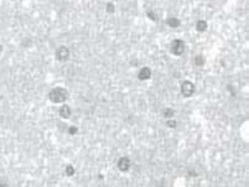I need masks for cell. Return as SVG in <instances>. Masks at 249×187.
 <instances>
[{"label":"cell","mask_w":249,"mask_h":187,"mask_svg":"<svg viewBox=\"0 0 249 187\" xmlns=\"http://www.w3.org/2000/svg\"><path fill=\"white\" fill-rule=\"evenodd\" d=\"M67 97H68L67 91L65 89V88H61V87L53 88L48 94L50 100L53 102V103H63V102L67 99Z\"/></svg>","instance_id":"1"},{"label":"cell","mask_w":249,"mask_h":187,"mask_svg":"<svg viewBox=\"0 0 249 187\" xmlns=\"http://www.w3.org/2000/svg\"><path fill=\"white\" fill-rule=\"evenodd\" d=\"M170 48H171V52L174 55H182L183 51H185V44L182 40H174L171 42V46H170Z\"/></svg>","instance_id":"2"},{"label":"cell","mask_w":249,"mask_h":187,"mask_svg":"<svg viewBox=\"0 0 249 187\" xmlns=\"http://www.w3.org/2000/svg\"><path fill=\"white\" fill-rule=\"evenodd\" d=\"M181 93H182L185 97H191L192 94L195 93V86H193V83H192V82H188V81L183 82L182 86H181Z\"/></svg>","instance_id":"3"},{"label":"cell","mask_w":249,"mask_h":187,"mask_svg":"<svg viewBox=\"0 0 249 187\" xmlns=\"http://www.w3.org/2000/svg\"><path fill=\"white\" fill-rule=\"evenodd\" d=\"M68 57H70V50L66 47V46H61V47L56 51V58H57L58 61L65 62Z\"/></svg>","instance_id":"4"},{"label":"cell","mask_w":249,"mask_h":187,"mask_svg":"<svg viewBox=\"0 0 249 187\" xmlns=\"http://www.w3.org/2000/svg\"><path fill=\"white\" fill-rule=\"evenodd\" d=\"M118 167H119V170L123 171V172L128 171L129 170V167H130V160L128 157H122L118 162Z\"/></svg>","instance_id":"5"},{"label":"cell","mask_w":249,"mask_h":187,"mask_svg":"<svg viewBox=\"0 0 249 187\" xmlns=\"http://www.w3.org/2000/svg\"><path fill=\"white\" fill-rule=\"evenodd\" d=\"M150 76H151L150 68H148V67H144V68L140 69L139 75H138V78H139L140 81H146V79L150 78Z\"/></svg>","instance_id":"6"},{"label":"cell","mask_w":249,"mask_h":187,"mask_svg":"<svg viewBox=\"0 0 249 187\" xmlns=\"http://www.w3.org/2000/svg\"><path fill=\"white\" fill-rule=\"evenodd\" d=\"M60 115H61L62 118H65V119L70 118V115H71V108L68 107V105L63 104L62 107L60 108Z\"/></svg>","instance_id":"7"},{"label":"cell","mask_w":249,"mask_h":187,"mask_svg":"<svg viewBox=\"0 0 249 187\" xmlns=\"http://www.w3.org/2000/svg\"><path fill=\"white\" fill-rule=\"evenodd\" d=\"M196 29H197V31H200V32H203V31H206V29H207V22H206L205 20H200L196 25Z\"/></svg>","instance_id":"8"},{"label":"cell","mask_w":249,"mask_h":187,"mask_svg":"<svg viewBox=\"0 0 249 187\" xmlns=\"http://www.w3.org/2000/svg\"><path fill=\"white\" fill-rule=\"evenodd\" d=\"M168 25L171 26V27H177L180 25V21L176 19V17H171V19L168 20Z\"/></svg>","instance_id":"9"},{"label":"cell","mask_w":249,"mask_h":187,"mask_svg":"<svg viewBox=\"0 0 249 187\" xmlns=\"http://www.w3.org/2000/svg\"><path fill=\"white\" fill-rule=\"evenodd\" d=\"M174 114H175V112L172 110V109H165V112H164V116L165 118H172Z\"/></svg>","instance_id":"10"},{"label":"cell","mask_w":249,"mask_h":187,"mask_svg":"<svg viewBox=\"0 0 249 187\" xmlns=\"http://www.w3.org/2000/svg\"><path fill=\"white\" fill-rule=\"evenodd\" d=\"M66 174L68 175V176H72L74 174V168L72 166H67L66 167Z\"/></svg>","instance_id":"11"},{"label":"cell","mask_w":249,"mask_h":187,"mask_svg":"<svg viewBox=\"0 0 249 187\" xmlns=\"http://www.w3.org/2000/svg\"><path fill=\"white\" fill-rule=\"evenodd\" d=\"M196 65H198V66L203 65V57H202V56H197L196 57Z\"/></svg>","instance_id":"12"},{"label":"cell","mask_w":249,"mask_h":187,"mask_svg":"<svg viewBox=\"0 0 249 187\" xmlns=\"http://www.w3.org/2000/svg\"><path fill=\"white\" fill-rule=\"evenodd\" d=\"M107 10H108V13H113V11H114V6H113V4H108V5H107Z\"/></svg>","instance_id":"13"},{"label":"cell","mask_w":249,"mask_h":187,"mask_svg":"<svg viewBox=\"0 0 249 187\" xmlns=\"http://www.w3.org/2000/svg\"><path fill=\"white\" fill-rule=\"evenodd\" d=\"M168 125H169V126H171V128H175V126H176V122H174V120H169V122H168Z\"/></svg>","instance_id":"14"},{"label":"cell","mask_w":249,"mask_h":187,"mask_svg":"<svg viewBox=\"0 0 249 187\" xmlns=\"http://www.w3.org/2000/svg\"><path fill=\"white\" fill-rule=\"evenodd\" d=\"M148 16H149V17H151L152 20H156V16L154 15V13H152V11H149V13H148Z\"/></svg>","instance_id":"15"},{"label":"cell","mask_w":249,"mask_h":187,"mask_svg":"<svg viewBox=\"0 0 249 187\" xmlns=\"http://www.w3.org/2000/svg\"><path fill=\"white\" fill-rule=\"evenodd\" d=\"M76 131H77V129L74 128V126H71V128H70V133H71V134H74Z\"/></svg>","instance_id":"16"}]
</instances>
